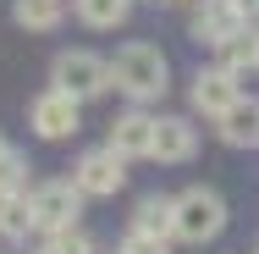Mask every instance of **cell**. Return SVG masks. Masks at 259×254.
<instances>
[{"instance_id":"d6986e66","label":"cell","mask_w":259,"mask_h":254,"mask_svg":"<svg viewBox=\"0 0 259 254\" xmlns=\"http://www.w3.org/2000/svg\"><path fill=\"white\" fill-rule=\"evenodd\" d=\"M121 254H171V249H165L160 232H138V227H133V232L121 238Z\"/></svg>"},{"instance_id":"8fae6325","label":"cell","mask_w":259,"mask_h":254,"mask_svg":"<svg viewBox=\"0 0 259 254\" xmlns=\"http://www.w3.org/2000/svg\"><path fill=\"white\" fill-rule=\"evenodd\" d=\"M221 138H226L232 150H254V144H259V105L254 100H237L226 116H221Z\"/></svg>"},{"instance_id":"4fadbf2b","label":"cell","mask_w":259,"mask_h":254,"mask_svg":"<svg viewBox=\"0 0 259 254\" xmlns=\"http://www.w3.org/2000/svg\"><path fill=\"white\" fill-rule=\"evenodd\" d=\"M33 232V199L28 194H6L0 199V238H28Z\"/></svg>"},{"instance_id":"5bb4252c","label":"cell","mask_w":259,"mask_h":254,"mask_svg":"<svg viewBox=\"0 0 259 254\" xmlns=\"http://www.w3.org/2000/svg\"><path fill=\"white\" fill-rule=\"evenodd\" d=\"M61 17H66V0H17V22H22V28L50 33Z\"/></svg>"},{"instance_id":"7c38bea8","label":"cell","mask_w":259,"mask_h":254,"mask_svg":"<svg viewBox=\"0 0 259 254\" xmlns=\"http://www.w3.org/2000/svg\"><path fill=\"white\" fill-rule=\"evenodd\" d=\"M215 50H221V66H226L232 78H237V72H254V66H259V33H254V28H237V33L221 39Z\"/></svg>"},{"instance_id":"e0dca14e","label":"cell","mask_w":259,"mask_h":254,"mask_svg":"<svg viewBox=\"0 0 259 254\" xmlns=\"http://www.w3.org/2000/svg\"><path fill=\"white\" fill-rule=\"evenodd\" d=\"M45 254H94V243H89V232L66 227V232H50V243H45Z\"/></svg>"},{"instance_id":"30bf717a","label":"cell","mask_w":259,"mask_h":254,"mask_svg":"<svg viewBox=\"0 0 259 254\" xmlns=\"http://www.w3.org/2000/svg\"><path fill=\"white\" fill-rule=\"evenodd\" d=\"M237 28H248V17H243L232 0H204V6L193 11V39H209V45H221V39H232Z\"/></svg>"},{"instance_id":"44dd1931","label":"cell","mask_w":259,"mask_h":254,"mask_svg":"<svg viewBox=\"0 0 259 254\" xmlns=\"http://www.w3.org/2000/svg\"><path fill=\"white\" fill-rule=\"evenodd\" d=\"M165 6H188V0H165Z\"/></svg>"},{"instance_id":"7a4b0ae2","label":"cell","mask_w":259,"mask_h":254,"mask_svg":"<svg viewBox=\"0 0 259 254\" xmlns=\"http://www.w3.org/2000/svg\"><path fill=\"white\" fill-rule=\"evenodd\" d=\"M221 227H226V199L215 188H188L171 199V232L182 243H209L221 238Z\"/></svg>"},{"instance_id":"2e32d148","label":"cell","mask_w":259,"mask_h":254,"mask_svg":"<svg viewBox=\"0 0 259 254\" xmlns=\"http://www.w3.org/2000/svg\"><path fill=\"white\" fill-rule=\"evenodd\" d=\"M127 6H133V0H77V17H83L89 28H116V22L127 17Z\"/></svg>"},{"instance_id":"277c9868","label":"cell","mask_w":259,"mask_h":254,"mask_svg":"<svg viewBox=\"0 0 259 254\" xmlns=\"http://www.w3.org/2000/svg\"><path fill=\"white\" fill-rule=\"evenodd\" d=\"M77 215H83V188L77 183L33 188V227L39 232H66V227H77Z\"/></svg>"},{"instance_id":"7402d4cb","label":"cell","mask_w":259,"mask_h":254,"mask_svg":"<svg viewBox=\"0 0 259 254\" xmlns=\"http://www.w3.org/2000/svg\"><path fill=\"white\" fill-rule=\"evenodd\" d=\"M0 155H6V144H0Z\"/></svg>"},{"instance_id":"6da1fadb","label":"cell","mask_w":259,"mask_h":254,"mask_svg":"<svg viewBox=\"0 0 259 254\" xmlns=\"http://www.w3.org/2000/svg\"><path fill=\"white\" fill-rule=\"evenodd\" d=\"M165 78H171L165 55H160L155 45H144V39L121 45L116 61H110V83H116L127 100H155V94H165Z\"/></svg>"},{"instance_id":"8992f818","label":"cell","mask_w":259,"mask_h":254,"mask_svg":"<svg viewBox=\"0 0 259 254\" xmlns=\"http://www.w3.org/2000/svg\"><path fill=\"white\" fill-rule=\"evenodd\" d=\"M77 105L72 94H61V89H45L39 100L28 105V122H33V133L39 138H72L77 133Z\"/></svg>"},{"instance_id":"ac0fdd59","label":"cell","mask_w":259,"mask_h":254,"mask_svg":"<svg viewBox=\"0 0 259 254\" xmlns=\"http://www.w3.org/2000/svg\"><path fill=\"white\" fill-rule=\"evenodd\" d=\"M22 177H28V166H22V155H0V199L6 194H22Z\"/></svg>"},{"instance_id":"9c48e42d","label":"cell","mask_w":259,"mask_h":254,"mask_svg":"<svg viewBox=\"0 0 259 254\" xmlns=\"http://www.w3.org/2000/svg\"><path fill=\"white\" fill-rule=\"evenodd\" d=\"M199 150V133H193V122L188 116H155V160H193Z\"/></svg>"},{"instance_id":"ffe728a7","label":"cell","mask_w":259,"mask_h":254,"mask_svg":"<svg viewBox=\"0 0 259 254\" xmlns=\"http://www.w3.org/2000/svg\"><path fill=\"white\" fill-rule=\"evenodd\" d=\"M232 6H237L243 17H259V0H232Z\"/></svg>"},{"instance_id":"5b68a950","label":"cell","mask_w":259,"mask_h":254,"mask_svg":"<svg viewBox=\"0 0 259 254\" xmlns=\"http://www.w3.org/2000/svg\"><path fill=\"white\" fill-rule=\"evenodd\" d=\"M72 183H77L89 199H110V194H121V183H127V166H121V155L105 144V150H89L83 160H77Z\"/></svg>"},{"instance_id":"52a82bcc","label":"cell","mask_w":259,"mask_h":254,"mask_svg":"<svg viewBox=\"0 0 259 254\" xmlns=\"http://www.w3.org/2000/svg\"><path fill=\"white\" fill-rule=\"evenodd\" d=\"M237 100H243V94H237V78H232L226 66H215V72H199V78H193V111H204V116H215V122H221Z\"/></svg>"},{"instance_id":"ba28073f","label":"cell","mask_w":259,"mask_h":254,"mask_svg":"<svg viewBox=\"0 0 259 254\" xmlns=\"http://www.w3.org/2000/svg\"><path fill=\"white\" fill-rule=\"evenodd\" d=\"M110 150L121 155V160H133V155H155V116H144V111L116 116V122H110Z\"/></svg>"},{"instance_id":"9a60e30c","label":"cell","mask_w":259,"mask_h":254,"mask_svg":"<svg viewBox=\"0 0 259 254\" xmlns=\"http://www.w3.org/2000/svg\"><path fill=\"white\" fill-rule=\"evenodd\" d=\"M133 227H138V232H160V238H165V232H171V199H165V194H149V199L138 204Z\"/></svg>"},{"instance_id":"3957f363","label":"cell","mask_w":259,"mask_h":254,"mask_svg":"<svg viewBox=\"0 0 259 254\" xmlns=\"http://www.w3.org/2000/svg\"><path fill=\"white\" fill-rule=\"evenodd\" d=\"M50 78H55V89L72 94V100H100L105 89H110V61H100V55H89V50H61Z\"/></svg>"}]
</instances>
